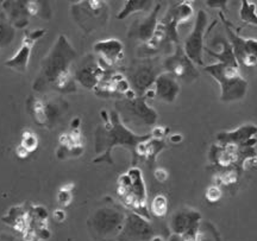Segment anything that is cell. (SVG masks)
Returning <instances> with one entry per match:
<instances>
[{"label": "cell", "instance_id": "15", "mask_svg": "<svg viewBox=\"0 0 257 241\" xmlns=\"http://www.w3.org/2000/svg\"><path fill=\"white\" fill-rule=\"evenodd\" d=\"M46 34L47 31L44 30V29H35V30L25 31L23 41H22V44L21 47H19L18 51L11 57V59L6 61L4 63L5 67H8V68L18 73L27 72L34 46Z\"/></svg>", "mask_w": 257, "mask_h": 241}, {"label": "cell", "instance_id": "29", "mask_svg": "<svg viewBox=\"0 0 257 241\" xmlns=\"http://www.w3.org/2000/svg\"><path fill=\"white\" fill-rule=\"evenodd\" d=\"M16 37V29L12 27L4 11H0V48L12 43Z\"/></svg>", "mask_w": 257, "mask_h": 241}, {"label": "cell", "instance_id": "19", "mask_svg": "<svg viewBox=\"0 0 257 241\" xmlns=\"http://www.w3.org/2000/svg\"><path fill=\"white\" fill-rule=\"evenodd\" d=\"M160 10L161 4H155V8L152 10V12L147 17L135 22L130 27L127 37L142 42V44L147 43L153 37V35L155 34L157 25H159Z\"/></svg>", "mask_w": 257, "mask_h": 241}, {"label": "cell", "instance_id": "18", "mask_svg": "<svg viewBox=\"0 0 257 241\" xmlns=\"http://www.w3.org/2000/svg\"><path fill=\"white\" fill-rule=\"evenodd\" d=\"M257 126L253 124L243 125L233 131H226L217 134L218 144H233L242 147H255L257 144Z\"/></svg>", "mask_w": 257, "mask_h": 241}, {"label": "cell", "instance_id": "25", "mask_svg": "<svg viewBox=\"0 0 257 241\" xmlns=\"http://www.w3.org/2000/svg\"><path fill=\"white\" fill-rule=\"evenodd\" d=\"M155 8V4L153 2L148 0H128L125 3L124 8L120 10L119 14L117 15V19L123 21L127 18L128 16L138 14V12H152V10Z\"/></svg>", "mask_w": 257, "mask_h": 241}, {"label": "cell", "instance_id": "24", "mask_svg": "<svg viewBox=\"0 0 257 241\" xmlns=\"http://www.w3.org/2000/svg\"><path fill=\"white\" fill-rule=\"evenodd\" d=\"M27 111L37 126L46 128V115H44L43 96H29L27 100Z\"/></svg>", "mask_w": 257, "mask_h": 241}, {"label": "cell", "instance_id": "31", "mask_svg": "<svg viewBox=\"0 0 257 241\" xmlns=\"http://www.w3.org/2000/svg\"><path fill=\"white\" fill-rule=\"evenodd\" d=\"M239 18L243 23L257 27V6L255 3L243 0L240 4Z\"/></svg>", "mask_w": 257, "mask_h": 241}, {"label": "cell", "instance_id": "34", "mask_svg": "<svg viewBox=\"0 0 257 241\" xmlns=\"http://www.w3.org/2000/svg\"><path fill=\"white\" fill-rule=\"evenodd\" d=\"M195 241H220V236L211 223L202 222Z\"/></svg>", "mask_w": 257, "mask_h": 241}, {"label": "cell", "instance_id": "6", "mask_svg": "<svg viewBox=\"0 0 257 241\" xmlns=\"http://www.w3.org/2000/svg\"><path fill=\"white\" fill-rule=\"evenodd\" d=\"M70 14L78 27L88 35L107 24L110 8L105 2L87 0L73 4L70 6Z\"/></svg>", "mask_w": 257, "mask_h": 241}, {"label": "cell", "instance_id": "8", "mask_svg": "<svg viewBox=\"0 0 257 241\" xmlns=\"http://www.w3.org/2000/svg\"><path fill=\"white\" fill-rule=\"evenodd\" d=\"M219 17L223 22L225 30H226L229 43L232 48L234 57L239 67L244 68H256L257 67V40L256 38H244L236 31L232 24L225 18L223 14H219Z\"/></svg>", "mask_w": 257, "mask_h": 241}, {"label": "cell", "instance_id": "22", "mask_svg": "<svg viewBox=\"0 0 257 241\" xmlns=\"http://www.w3.org/2000/svg\"><path fill=\"white\" fill-rule=\"evenodd\" d=\"M44 100V115H46V128L53 130L59 124L61 118L68 111V102L61 95L43 96Z\"/></svg>", "mask_w": 257, "mask_h": 241}, {"label": "cell", "instance_id": "23", "mask_svg": "<svg viewBox=\"0 0 257 241\" xmlns=\"http://www.w3.org/2000/svg\"><path fill=\"white\" fill-rule=\"evenodd\" d=\"M3 10H4L6 17L10 21L16 30L25 29L29 25V16L27 9V2H4L3 3Z\"/></svg>", "mask_w": 257, "mask_h": 241}, {"label": "cell", "instance_id": "28", "mask_svg": "<svg viewBox=\"0 0 257 241\" xmlns=\"http://www.w3.org/2000/svg\"><path fill=\"white\" fill-rule=\"evenodd\" d=\"M169 209L168 197L165 194H157L150 202L149 213L150 216L155 218H163L167 216Z\"/></svg>", "mask_w": 257, "mask_h": 241}, {"label": "cell", "instance_id": "10", "mask_svg": "<svg viewBox=\"0 0 257 241\" xmlns=\"http://www.w3.org/2000/svg\"><path fill=\"white\" fill-rule=\"evenodd\" d=\"M162 68L163 72L173 75L178 81L182 80L185 82H193L200 76L197 66L188 59L181 44H178L173 53L163 60Z\"/></svg>", "mask_w": 257, "mask_h": 241}, {"label": "cell", "instance_id": "37", "mask_svg": "<svg viewBox=\"0 0 257 241\" xmlns=\"http://www.w3.org/2000/svg\"><path fill=\"white\" fill-rule=\"evenodd\" d=\"M54 218H55L56 222H63L64 220H66V211H64V209H62V208H57V209L54 210V214H53Z\"/></svg>", "mask_w": 257, "mask_h": 241}, {"label": "cell", "instance_id": "30", "mask_svg": "<svg viewBox=\"0 0 257 241\" xmlns=\"http://www.w3.org/2000/svg\"><path fill=\"white\" fill-rule=\"evenodd\" d=\"M27 9L30 17H38L47 21L53 17V10L47 2H27Z\"/></svg>", "mask_w": 257, "mask_h": 241}, {"label": "cell", "instance_id": "9", "mask_svg": "<svg viewBox=\"0 0 257 241\" xmlns=\"http://www.w3.org/2000/svg\"><path fill=\"white\" fill-rule=\"evenodd\" d=\"M160 68V64L153 59H140L134 63L128 70L127 80L137 96H144L153 89L157 76L163 72Z\"/></svg>", "mask_w": 257, "mask_h": 241}, {"label": "cell", "instance_id": "12", "mask_svg": "<svg viewBox=\"0 0 257 241\" xmlns=\"http://www.w3.org/2000/svg\"><path fill=\"white\" fill-rule=\"evenodd\" d=\"M207 24L208 16L204 10H200L195 17L193 30L186 38L184 46H182L185 54L195 66H204V35L206 31Z\"/></svg>", "mask_w": 257, "mask_h": 241}, {"label": "cell", "instance_id": "16", "mask_svg": "<svg viewBox=\"0 0 257 241\" xmlns=\"http://www.w3.org/2000/svg\"><path fill=\"white\" fill-rule=\"evenodd\" d=\"M106 72L107 70L102 68L98 63V60H95L94 56L89 55L75 69L74 79H75L76 83H79L83 88L88 89V91H94L105 76Z\"/></svg>", "mask_w": 257, "mask_h": 241}, {"label": "cell", "instance_id": "14", "mask_svg": "<svg viewBox=\"0 0 257 241\" xmlns=\"http://www.w3.org/2000/svg\"><path fill=\"white\" fill-rule=\"evenodd\" d=\"M93 50L96 54L98 63L105 70H113L124 61V44L117 38H107L95 42Z\"/></svg>", "mask_w": 257, "mask_h": 241}, {"label": "cell", "instance_id": "20", "mask_svg": "<svg viewBox=\"0 0 257 241\" xmlns=\"http://www.w3.org/2000/svg\"><path fill=\"white\" fill-rule=\"evenodd\" d=\"M153 89L156 98L167 104H173L181 91L178 80L166 72H162L157 76Z\"/></svg>", "mask_w": 257, "mask_h": 241}, {"label": "cell", "instance_id": "5", "mask_svg": "<svg viewBox=\"0 0 257 241\" xmlns=\"http://www.w3.org/2000/svg\"><path fill=\"white\" fill-rule=\"evenodd\" d=\"M240 67L237 61H226L205 67V72L218 82L220 88V100L232 102L242 100L246 95L249 83L240 74Z\"/></svg>", "mask_w": 257, "mask_h": 241}, {"label": "cell", "instance_id": "21", "mask_svg": "<svg viewBox=\"0 0 257 241\" xmlns=\"http://www.w3.org/2000/svg\"><path fill=\"white\" fill-rule=\"evenodd\" d=\"M2 221L23 236L30 229V204L24 203L11 207L2 217Z\"/></svg>", "mask_w": 257, "mask_h": 241}, {"label": "cell", "instance_id": "11", "mask_svg": "<svg viewBox=\"0 0 257 241\" xmlns=\"http://www.w3.org/2000/svg\"><path fill=\"white\" fill-rule=\"evenodd\" d=\"M202 223L201 214L192 208H181L173 213L169 220L172 234L185 240H195Z\"/></svg>", "mask_w": 257, "mask_h": 241}, {"label": "cell", "instance_id": "2", "mask_svg": "<svg viewBox=\"0 0 257 241\" xmlns=\"http://www.w3.org/2000/svg\"><path fill=\"white\" fill-rule=\"evenodd\" d=\"M100 114L105 123L95 131L94 151L98 157L93 159V163H107L112 165L114 163L112 151L118 146L126 147L133 152L134 157L138 145L152 138L150 133L137 134L131 128L125 126L115 111L110 113L101 111Z\"/></svg>", "mask_w": 257, "mask_h": 241}, {"label": "cell", "instance_id": "17", "mask_svg": "<svg viewBox=\"0 0 257 241\" xmlns=\"http://www.w3.org/2000/svg\"><path fill=\"white\" fill-rule=\"evenodd\" d=\"M85 151L83 145L81 127H70L68 132H64L59 138V147L56 150V156L60 160L80 157Z\"/></svg>", "mask_w": 257, "mask_h": 241}, {"label": "cell", "instance_id": "13", "mask_svg": "<svg viewBox=\"0 0 257 241\" xmlns=\"http://www.w3.org/2000/svg\"><path fill=\"white\" fill-rule=\"evenodd\" d=\"M155 236L157 233L150 220L126 209L124 226L115 241H152Z\"/></svg>", "mask_w": 257, "mask_h": 241}, {"label": "cell", "instance_id": "1", "mask_svg": "<svg viewBox=\"0 0 257 241\" xmlns=\"http://www.w3.org/2000/svg\"><path fill=\"white\" fill-rule=\"evenodd\" d=\"M78 59V53L66 35H60L47 56L41 63V69L32 83V89L41 93H57L60 95L78 92L72 66Z\"/></svg>", "mask_w": 257, "mask_h": 241}, {"label": "cell", "instance_id": "33", "mask_svg": "<svg viewBox=\"0 0 257 241\" xmlns=\"http://www.w3.org/2000/svg\"><path fill=\"white\" fill-rule=\"evenodd\" d=\"M38 144H40V140H38V137L35 134V132H32L31 130L23 131L19 146H22L25 151H28L29 155L37 150Z\"/></svg>", "mask_w": 257, "mask_h": 241}, {"label": "cell", "instance_id": "40", "mask_svg": "<svg viewBox=\"0 0 257 241\" xmlns=\"http://www.w3.org/2000/svg\"><path fill=\"white\" fill-rule=\"evenodd\" d=\"M170 140L174 144H179L180 141L182 140V136H180V134H174V136H172V138H170Z\"/></svg>", "mask_w": 257, "mask_h": 241}, {"label": "cell", "instance_id": "39", "mask_svg": "<svg viewBox=\"0 0 257 241\" xmlns=\"http://www.w3.org/2000/svg\"><path fill=\"white\" fill-rule=\"evenodd\" d=\"M0 241H22L16 237L15 235H11V234L8 233H2L0 234Z\"/></svg>", "mask_w": 257, "mask_h": 241}, {"label": "cell", "instance_id": "32", "mask_svg": "<svg viewBox=\"0 0 257 241\" xmlns=\"http://www.w3.org/2000/svg\"><path fill=\"white\" fill-rule=\"evenodd\" d=\"M74 189H75V184L72 182L66 183L62 187L59 189L56 195V201L60 208L66 209L70 204L73 203L74 200Z\"/></svg>", "mask_w": 257, "mask_h": 241}, {"label": "cell", "instance_id": "38", "mask_svg": "<svg viewBox=\"0 0 257 241\" xmlns=\"http://www.w3.org/2000/svg\"><path fill=\"white\" fill-rule=\"evenodd\" d=\"M208 8L211 9H220V10H226L229 2H207L206 3Z\"/></svg>", "mask_w": 257, "mask_h": 241}, {"label": "cell", "instance_id": "36", "mask_svg": "<svg viewBox=\"0 0 257 241\" xmlns=\"http://www.w3.org/2000/svg\"><path fill=\"white\" fill-rule=\"evenodd\" d=\"M154 177H155L157 182L165 183L169 177V173L166 169L157 168V169H155V171H154Z\"/></svg>", "mask_w": 257, "mask_h": 241}, {"label": "cell", "instance_id": "27", "mask_svg": "<svg viewBox=\"0 0 257 241\" xmlns=\"http://www.w3.org/2000/svg\"><path fill=\"white\" fill-rule=\"evenodd\" d=\"M240 176H242V171L237 168H227V169H217L216 173H214V184L216 185H229L237 184L239 181Z\"/></svg>", "mask_w": 257, "mask_h": 241}, {"label": "cell", "instance_id": "7", "mask_svg": "<svg viewBox=\"0 0 257 241\" xmlns=\"http://www.w3.org/2000/svg\"><path fill=\"white\" fill-rule=\"evenodd\" d=\"M115 112L119 114L120 120L125 126L155 127L159 120V113L156 109L148 105L144 96H136L134 99H120L115 102Z\"/></svg>", "mask_w": 257, "mask_h": 241}, {"label": "cell", "instance_id": "3", "mask_svg": "<svg viewBox=\"0 0 257 241\" xmlns=\"http://www.w3.org/2000/svg\"><path fill=\"white\" fill-rule=\"evenodd\" d=\"M92 211L87 220V228L92 237L98 241H115L124 226L126 209L111 198Z\"/></svg>", "mask_w": 257, "mask_h": 241}, {"label": "cell", "instance_id": "26", "mask_svg": "<svg viewBox=\"0 0 257 241\" xmlns=\"http://www.w3.org/2000/svg\"><path fill=\"white\" fill-rule=\"evenodd\" d=\"M168 14L178 23L180 27L181 24L187 23L193 18V5L189 2L176 3L170 8Z\"/></svg>", "mask_w": 257, "mask_h": 241}, {"label": "cell", "instance_id": "35", "mask_svg": "<svg viewBox=\"0 0 257 241\" xmlns=\"http://www.w3.org/2000/svg\"><path fill=\"white\" fill-rule=\"evenodd\" d=\"M221 196H223V192H221V189L219 185L212 184L206 189L205 191V198L210 202V203H217V202L220 201Z\"/></svg>", "mask_w": 257, "mask_h": 241}, {"label": "cell", "instance_id": "4", "mask_svg": "<svg viewBox=\"0 0 257 241\" xmlns=\"http://www.w3.org/2000/svg\"><path fill=\"white\" fill-rule=\"evenodd\" d=\"M117 194L127 210L140 214L150 220L148 207V194L142 170L133 166L119 176L117 181Z\"/></svg>", "mask_w": 257, "mask_h": 241}]
</instances>
